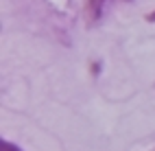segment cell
Here are the masks:
<instances>
[{"instance_id": "1", "label": "cell", "mask_w": 155, "mask_h": 151, "mask_svg": "<svg viewBox=\"0 0 155 151\" xmlns=\"http://www.w3.org/2000/svg\"><path fill=\"white\" fill-rule=\"evenodd\" d=\"M116 2H131V0H85V22H87V26H96Z\"/></svg>"}, {"instance_id": "3", "label": "cell", "mask_w": 155, "mask_h": 151, "mask_svg": "<svg viewBox=\"0 0 155 151\" xmlns=\"http://www.w3.org/2000/svg\"><path fill=\"white\" fill-rule=\"evenodd\" d=\"M90 72H92V77H98L101 75V62H92L90 64Z\"/></svg>"}, {"instance_id": "4", "label": "cell", "mask_w": 155, "mask_h": 151, "mask_svg": "<svg viewBox=\"0 0 155 151\" xmlns=\"http://www.w3.org/2000/svg\"><path fill=\"white\" fill-rule=\"evenodd\" d=\"M144 20H147L149 24H155V9H153V11H149L147 15H144Z\"/></svg>"}, {"instance_id": "2", "label": "cell", "mask_w": 155, "mask_h": 151, "mask_svg": "<svg viewBox=\"0 0 155 151\" xmlns=\"http://www.w3.org/2000/svg\"><path fill=\"white\" fill-rule=\"evenodd\" d=\"M0 151H24V149L15 143H11V140H7V138H0Z\"/></svg>"}]
</instances>
